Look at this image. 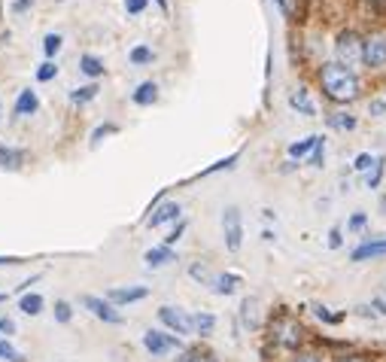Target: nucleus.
<instances>
[{
  "mask_svg": "<svg viewBox=\"0 0 386 362\" xmlns=\"http://www.w3.org/2000/svg\"><path fill=\"white\" fill-rule=\"evenodd\" d=\"M320 86L334 104H350L359 98V76L341 62H329L320 67Z\"/></svg>",
  "mask_w": 386,
  "mask_h": 362,
  "instance_id": "nucleus-1",
  "label": "nucleus"
},
{
  "mask_svg": "<svg viewBox=\"0 0 386 362\" xmlns=\"http://www.w3.org/2000/svg\"><path fill=\"white\" fill-rule=\"evenodd\" d=\"M268 338L283 350H298L304 344V326L292 314H277L268 323Z\"/></svg>",
  "mask_w": 386,
  "mask_h": 362,
  "instance_id": "nucleus-2",
  "label": "nucleus"
},
{
  "mask_svg": "<svg viewBox=\"0 0 386 362\" xmlns=\"http://www.w3.org/2000/svg\"><path fill=\"white\" fill-rule=\"evenodd\" d=\"M334 52H338V62L344 67H359L365 62V40L356 31H341L334 40Z\"/></svg>",
  "mask_w": 386,
  "mask_h": 362,
  "instance_id": "nucleus-3",
  "label": "nucleus"
},
{
  "mask_svg": "<svg viewBox=\"0 0 386 362\" xmlns=\"http://www.w3.org/2000/svg\"><path fill=\"white\" fill-rule=\"evenodd\" d=\"M222 235H226V247L228 253H238L243 247V219L238 207H226L222 210Z\"/></svg>",
  "mask_w": 386,
  "mask_h": 362,
  "instance_id": "nucleus-4",
  "label": "nucleus"
},
{
  "mask_svg": "<svg viewBox=\"0 0 386 362\" xmlns=\"http://www.w3.org/2000/svg\"><path fill=\"white\" fill-rule=\"evenodd\" d=\"M144 347L149 350L152 356H168L170 350H180L182 347V341H180V335H174V332L149 329V332H144Z\"/></svg>",
  "mask_w": 386,
  "mask_h": 362,
  "instance_id": "nucleus-5",
  "label": "nucleus"
},
{
  "mask_svg": "<svg viewBox=\"0 0 386 362\" xmlns=\"http://www.w3.org/2000/svg\"><path fill=\"white\" fill-rule=\"evenodd\" d=\"M79 305H83L86 310H91V314H95L98 320L110 323V326H122V323H125V317L119 314V308L110 305V301L100 298V296H83V298H79Z\"/></svg>",
  "mask_w": 386,
  "mask_h": 362,
  "instance_id": "nucleus-6",
  "label": "nucleus"
},
{
  "mask_svg": "<svg viewBox=\"0 0 386 362\" xmlns=\"http://www.w3.org/2000/svg\"><path fill=\"white\" fill-rule=\"evenodd\" d=\"M158 320L174 332V335H192V317H186L180 308H170V305L158 308Z\"/></svg>",
  "mask_w": 386,
  "mask_h": 362,
  "instance_id": "nucleus-7",
  "label": "nucleus"
},
{
  "mask_svg": "<svg viewBox=\"0 0 386 362\" xmlns=\"http://www.w3.org/2000/svg\"><path fill=\"white\" fill-rule=\"evenodd\" d=\"M180 214H182V207L177 204V201H161L158 207L149 210L146 226H149V228H161V226H168V223H177Z\"/></svg>",
  "mask_w": 386,
  "mask_h": 362,
  "instance_id": "nucleus-8",
  "label": "nucleus"
},
{
  "mask_svg": "<svg viewBox=\"0 0 386 362\" xmlns=\"http://www.w3.org/2000/svg\"><path fill=\"white\" fill-rule=\"evenodd\" d=\"M365 64L374 70L386 67V34H374L365 40Z\"/></svg>",
  "mask_w": 386,
  "mask_h": 362,
  "instance_id": "nucleus-9",
  "label": "nucleus"
},
{
  "mask_svg": "<svg viewBox=\"0 0 386 362\" xmlns=\"http://www.w3.org/2000/svg\"><path fill=\"white\" fill-rule=\"evenodd\" d=\"M149 296V289L146 286H113L107 293V301L110 305H116V308H122V305H134V301H144Z\"/></svg>",
  "mask_w": 386,
  "mask_h": 362,
  "instance_id": "nucleus-10",
  "label": "nucleus"
},
{
  "mask_svg": "<svg viewBox=\"0 0 386 362\" xmlns=\"http://www.w3.org/2000/svg\"><path fill=\"white\" fill-rule=\"evenodd\" d=\"M378 256H386V238H380V240H365V244H359V247L350 253L353 262H365V259H378Z\"/></svg>",
  "mask_w": 386,
  "mask_h": 362,
  "instance_id": "nucleus-11",
  "label": "nucleus"
},
{
  "mask_svg": "<svg viewBox=\"0 0 386 362\" xmlns=\"http://www.w3.org/2000/svg\"><path fill=\"white\" fill-rule=\"evenodd\" d=\"M25 158H28L25 149H16V146H4V144H0V168H4V170H18V168L25 165Z\"/></svg>",
  "mask_w": 386,
  "mask_h": 362,
  "instance_id": "nucleus-12",
  "label": "nucleus"
},
{
  "mask_svg": "<svg viewBox=\"0 0 386 362\" xmlns=\"http://www.w3.org/2000/svg\"><path fill=\"white\" fill-rule=\"evenodd\" d=\"M146 265L149 268H161V265H168V262H177V253H174V247H152V250H146Z\"/></svg>",
  "mask_w": 386,
  "mask_h": 362,
  "instance_id": "nucleus-13",
  "label": "nucleus"
},
{
  "mask_svg": "<svg viewBox=\"0 0 386 362\" xmlns=\"http://www.w3.org/2000/svg\"><path fill=\"white\" fill-rule=\"evenodd\" d=\"M238 286H240L238 274H213V280H210V289L216 296H235Z\"/></svg>",
  "mask_w": 386,
  "mask_h": 362,
  "instance_id": "nucleus-14",
  "label": "nucleus"
},
{
  "mask_svg": "<svg viewBox=\"0 0 386 362\" xmlns=\"http://www.w3.org/2000/svg\"><path fill=\"white\" fill-rule=\"evenodd\" d=\"M40 110V98L34 88H25V92H18V100H16V116H34Z\"/></svg>",
  "mask_w": 386,
  "mask_h": 362,
  "instance_id": "nucleus-15",
  "label": "nucleus"
},
{
  "mask_svg": "<svg viewBox=\"0 0 386 362\" xmlns=\"http://www.w3.org/2000/svg\"><path fill=\"white\" fill-rule=\"evenodd\" d=\"M240 320H243V326L247 329H259L262 326V320H259V298H243V305H240Z\"/></svg>",
  "mask_w": 386,
  "mask_h": 362,
  "instance_id": "nucleus-16",
  "label": "nucleus"
},
{
  "mask_svg": "<svg viewBox=\"0 0 386 362\" xmlns=\"http://www.w3.org/2000/svg\"><path fill=\"white\" fill-rule=\"evenodd\" d=\"M131 100H134L137 107H149V104H156V100H158V86H156V83H140V86H137V92L131 95Z\"/></svg>",
  "mask_w": 386,
  "mask_h": 362,
  "instance_id": "nucleus-17",
  "label": "nucleus"
},
{
  "mask_svg": "<svg viewBox=\"0 0 386 362\" xmlns=\"http://www.w3.org/2000/svg\"><path fill=\"white\" fill-rule=\"evenodd\" d=\"M213 329H216V317L207 314V310H198V314L192 317V332H198L201 338L213 335Z\"/></svg>",
  "mask_w": 386,
  "mask_h": 362,
  "instance_id": "nucleus-18",
  "label": "nucleus"
},
{
  "mask_svg": "<svg viewBox=\"0 0 386 362\" xmlns=\"http://www.w3.org/2000/svg\"><path fill=\"white\" fill-rule=\"evenodd\" d=\"M43 296H37V293H25L22 296V301H18V310L22 314H28V317H37V314H43Z\"/></svg>",
  "mask_w": 386,
  "mask_h": 362,
  "instance_id": "nucleus-19",
  "label": "nucleus"
},
{
  "mask_svg": "<svg viewBox=\"0 0 386 362\" xmlns=\"http://www.w3.org/2000/svg\"><path fill=\"white\" fill-rule=\"evenodd\" d=\"M289 104H292V110H298V113H304V116H313V113H317V107H313V100H310V95L304 92V88L292 92Z\"/></svg>",
  "mask_w": 386,
  "mask_h": 362,
  "instance_id": "nucleus-20",
  "label": "nucleus"
},
{
  "mask_svg": "<svg viewBox=\"0 0 386 362\" xmlns=\"http://www.w3.org/2000/svg\"><path fill=\"white\" fill-rule=\"evenodd\" d=\"M79 70H83L86 76L95 79V76L104 74V62H100V58H95V55H83V58H79Z\"/></svg>",
  "mask_w": 386,
  "mask_h": 362,
  "instance_id": "nucleus-21",
  "label": "nucleus"
},
{
  "mask_svg": "<svg viewBox=\"0 0 386 362\" xmlns=\"http://www.w3.org/2000/svg\"><path fill=\"white\" fill-rule=\"evenodd\" d=\"M317 144H320V134H313V137H304L301 144H292L289 146V156L292 158H301V156H310L313 149H317Z\"/></svg>",
  "mask_w": 386,
  "mask_h": 362,
  "instance_id": "nucleus-22",
  "label": "nucleus"
},
{
  "mask_svg": "<svg viewBox=\"0 0 386 362\" xmlns=\"http://www.w3.org/2000/svg\"><path fill=\"white\" fill-rule=\"evenodd\" d=\"M0 359H6V362H28V356L25 354H18L16 350V344L13 341H0Z\"/></svg>",
  "mask_w": 386,
  "mask_h": 362,
  "instance_id": "nucleus-23",
  "label": "nucleus"
},
{
  "mask_svg": "<svg viewBox=\"0 0 386 362\" xmlns=\"http://www.w3.org/2000/svg\"><path fill=\"white\" fill-rule=\"evenodd\" d=\"M98 92H100V88H98L95 83H91V86L76 88V92L70 95V100H74V104H88V100H95V98H98Z\"/></svg>",
  "mask_w": 386,
  "mask_h": 362,
  "instance_id": "nucleus-24",
  "label": "nucleus"
},
{
  "mask_svg": "<svg viewBox=\"0 0 386 362\" xmlns=\"http://www.w3.org/2000/svg\"><path fill=\"white\" fill-rule=\"evenodd\" d=\"M189 277L192 280H198V284H204V286H210V280H213V271L204 265V262H195L189 268Z\"/></svg>",
  "mask_w": 386,
  "mask_h": 362,
  "instance_id": "nucleus-25",
  "label": "nucleus"
},
{
  "mask_svg": "<svg viewBox=\"0 0 386 362\" xmlns=\"http://www.w3.org/2000/svg\"><path fill=\"white\" fill-rule=\"evenodd\" d=\"M329 125L344 128V132H353V128H356V119H353L350 113H334V116H329Z\"/></svg>",
  "mask_w": 386,
  "mask_h": 362,
  "instance_id": "nucleus-26",
  "label": "nucleus"
},
{
  "mask_svg": "<svg viewBox=\"0 0 386 362\" xmlns=\"http://www.w3.org/2000/svg\"><path fill=\"white\" fill-rule=\"evenodd\" d=\"M313 314H317L322 323H329V326H338V323H344V314H332L329 308H322V305H313Z\"/></svg>",
  "mask_w": 386,
  "mask_h": 362,
  "instance_id": "nucleus-27",
  "label": "nucleus"
},
{
  "mask_svg": "<svg viewBox=\"0 0 386 362\" xmlns=\"http://www.w3.org/2000/svg\"><path fill=\"white\" fill-rule=\"evenodd\" d=\"M383 168H386V158H378V162H374V168L368 170V189H378V186H380Z\"/></svg>",
  "mask_w": 386,
  "mask_h": 362,
  "instance_id": "nucleus-28",
  "label": "nucleus"
},
{
  "mask_svg": "<svg viewBox=\"0 0 386 362\" xmlns=\"http://www.w3.org/2000/svg\"><path fill=\"white\" fill-rule=\"evenodd\" d=\"M131 62H134V64H149L152 62V49L134 46V49H131Z\"/></svg>",
  "mask_w": 386,
  "mask_h": 362,
  "instance_id": "nucleus-29",
  "label": "nucleus"
},
{
  "mask_svg": "<svg viewBox=\"0 0 386 362\" xmlns=\"http://www.w3.org/2000/svg\"><path fill=\"white\" fill-rule=\"evenodd\" d=\"M70 317H74L70 305H67L64 298H58V301H55V320H58V323H70Z\"/></svg>",
  "mask_w": 386,
  "mask_h": 362,
  "instance_id": "nucleus-30",
  "label": "nucleus"
},
{
  "mask_svg": "<svg viewBox=\"0 0 386 362\" xmlns=\"http://www.w3.org/2000/svg\"><path fill=\"white\" fill-rule=\"evenodd\" d=\"M58 49H61V34H46V40H43V52L52 58Z\"/></svg>",
  "mask_w": 386,
  "mask_h": 362,
  "instance_id": "nucleus-31",
  "label": "nucleus"
},
{
  "mask_svg": "<svg viewBox=\"0 0 386 362\" xmlns=\"http://www.w3.org/2000/svg\"><path fill=\"white\" fill-rule=\"evenodd\" d=\"M180 362H216L210 354H201V350H186V354L180 356Z\"/></svg>",
  "mask_w": 386,
  "mask_h": 362,
  "instance_id": "nucleus-32",
  "label": "nucleus"
},
{
  "mask_svg": "<svg viewBox=\"0 0 386 362\" xmlns=\"http://www.w3.org/2000/svg\"><path fill=\"white\" fill-rule=\"evenodd\" d=\"M238 162V153L235 156H228V158H222V162H216L213 168H207V170H201V177H210V174H216V170H226V168H231Z\"/></svg>",
  "mask_w": 386,
  "mask_h": 362,
  "instance_id": "nucleus-33",
  "label": "nucleus"
},
{
  "mask_svg": "<svg viewBox=\"0 0 386 362\" xmlns=\"http://www.w3.org/2000/svg\"><path fill=\"white\" fill-rule=\"evenodd\" d=\"M55 74H58V67L52 62H46V64H40L37 79H40V83H49V79H55Z\"/></svg>",
  "mask_w": 386,
  "mask_h": 362,
  "instance_id": "nucleus-34",
  "label": "nucleus"
},
{
  "mask_svg": "<svg viewBox=\"0 0 386 362\" xmlns=\"http://www.w3.org/2000/svg\"><path fill=\"white\" fill-rule=\"evenodd\" d=\"M374 162H378V158H371L368 153H359V156H356V162H353V168H356L359 174H365V170H371V168H374Z\"/></svg>",
  "mask_w": 386,
  "mask_h": 362,
  "instance_id": "nucleus-35",
  "label": "nucleus"
},
{
  "mask_svg": "<svg viewBox=\"0 0 386 362\" xmlns=\"http://www.w3.org/2000/svg\"><path fill=\"white\" fill-rule=\"evenodd\" d=\"M322 156H326V140L320 137L317 149H313V153H310V165H313V168H322Z\"/></svg>",
  "mask_w": 386,
  "mask_h": 362,
  "instance_id": "nucleus-36",
  "label": "nucleus"
},
{
  "mask_svg": "<svg viewBox=\"0 0 386 362\" xmlns=\"http://www.w3.org/2000/svg\"><path fill=\"white\" fill-rule=\"evenodd\" d=\"M365 226H368V216H365V214H353V216H350V223H347L350 231H362Z\"/></svg>",
  "mask_w": 386,
  "mask_h": 362,
  "instance_id": "nucleus-37",
  "label": "nucleus"
},
{
  "mask_svg": "<svg viewBox=\"0 0 386 362\" xmlns=\"http://www.w3.org/2000/svg\"><path fill=\"white\" fill-rule=\"evenodd\" d=\"M113 132H116V125H110V122L107 125H98L95 134H91V144H100V137H107V134H113Z\"/></svg>",
  "mask_w": 386,
  "mask_h": 362,
  "instance_id": "nucleus-38",
  "label": "nucleus"
},
{
  "mask_svg": "<svg viewBox=\"0 0 386 362\" xmlns=\"http://www.w3.org/2000/svg\"><path fill=\"white\" fill-rule=\"evenodd\" d=\"M146 4H149V0H125V9L131 16H137V13H144V9H146Z\"/></svg>",
  "mask_w": 386,
  "mask_h": 362,
  "instance_id": "nucleus-39",
  "label": "nucleus"
},
{
  "mask_svg": "<svg viewBox=\"0 0 386 362\" xmlns=\"http://www.w3.org/2000/svg\"><path fill=\"white\" fill-rule=\"evenodd\" d=\"M182 231H186V223H180V226H177V228H174V231H170V235L165 238V247H174L177 240L182 238Z\"/></svg>",
  "mask_w": 386,
  "mask_h": 362,
  "instance_id": "nucleus-40",
  "label": "nucleus"
},
{
  "mask_svg": "<svg viewBox=\"0 0 386 362\" xmlns=\"http://www.w3.org/2000/svg\"><path fill=\"white\" fill-rule=\"evenodd\" d=\"M334 362H371L365 354H344V356H334Z\"/></svg>",
  "mask_w": 386,
  "mask_h": 362,
  "instance_id": "nucleus-41",
  "label": "nucleus"
},
{
  "mask_svg": "<svg viewBox=\"0 0 386 362\" xmlns=\"http://www.w3.org/2000/svg\"><path fill=\"white\" fill-rule=\"evenodd\" d=\"M341 244H344V238H341V228H332V231H329V247H332V250H338Z\"/></svg>",
  "mask_w": 386,
  "mask_h": 362,
  "instance_id": "nucleus-42",
  "label": "nucleus"
},
{
  "mask_svg": "<svg viewBox=\"0 0 386 362\" xmlns=\"http://www.w3.org/2000/svg\"><path fill=\"white\" fill-rule=\"evenodd\" d=\"M289 362H322L320 354H298V356H292Z\"/></svg>",
  "mask_w": 386,
  "mask_h": 362,
  "instance_id": "nucleus-43",
  "label": "nucleus"
},
{
  "mask_svg": "<svg viewBox=\"0 0 386 362\" xmlns=\"http://www.w3.org/2000/svg\"><path fill=\"white\" fill-rule=\"evenodd\" d=\"M368 110H371V116H383L386 113V100H371Z\"/></svg>",
  "mask_w": 386,
  "mask_h": 362,
  "instance_id": "nucleus-44",
  "label": "nucleus"
},
{
  "mask_svg": "<svg viewBox=\"0 0 386 362\" xmlns=\"http://www.w3.org/2000/svg\"><path fill=\"white\" fill-rule=\"evenodd\" d=\"M356 314L365 317V320H374V308H371V305H359V308H356Z\"/></svg>",
  "mask_w": 386,
  "mask_h": 362,
  "instance_id": "nucleus-45",
  "label": "nucleus"
},
{
  "mask_svg": "<svg viewBox=\"0 0 386 362\" xmlns=\"http://www.w3.org/2000/svg\"><path fill=\"white\" fill-rule=\"evenodd\" d=\"M371 308L378 310V314H383V317H386V301H383V298H374V301H371Z\"/></svg>",
  "mask_w": 386,
  "mask_h": 362,
  "instance_id": "nucleus-46",
  "label": "nucleus"
},
{
  "mask_svg": "<svg viewBox=\"0 0 386 362\" xmlns=\"http://www.w3.org/2000/svg\"><path fill=\"white\" fill-rule=\"evenodd\" d=\"M30 4H34V0H18V4H16V13H22V9H28Z\"/></svg>",
  "mask_w": 386,
  "mask_h": 362,
  "instance_id": "nucleus-47",
  "label": "nucleus"
},
{
  "mask_svg": "<svg viewBox=\"0 0 386 362\" xmlns=\"http://www.w3.org/2000/svg\"><path fill=\"white\" fill-rule=\"evenodd\" d=\"M16 326L13 323H9V320H0V332H13Z\"/></svg>",
  "mask_w": 386,
  "mask_h": 362,
  "instance_id": "nucleus-48",
  "label": "nucleus"
},
{
  "mask_svg": "<svg viewBox=\"0 0 386 362\" xmlns=\"http://www.w3.org/2000/svg\"><path fill=\"white\" fill-rule=\"evenodd\" d=\"M277 6L283 9V13H286V9H289V0H277Z\"/></svg>",
  "mask_w": 386,
  "mask_h": 362,
  "instance_id": "nucleus-49",
  "label": "nucleus"
},
{
  "mask_svg": "<svg viewBox=\"0 0 386 362\" xmlns=\"http://www.w3.org/2000/svg\"><path fill=\"white\" fill-rule=\"evenodd\" d=\"M156 4H158L161 9H165V13H168V0H156Z\"/></svg>",
  "mask_w": 386,
  "mask_h": 362,
  "instance_id": "nucleus-50",
  "label": "nucleus"
},
{
  "mask_svg": "<svg viewBox=\"0 0 386 362\" xmlns=\"http://www.w3.org/2000/svg\"><path fill=\"white\" fill-rule=\"evenodd\" d=\"M0 301H6V296H0Z\"/></svg>",
  "mask_w": 386,
  "mask_h": 362,
  "instance_id": "nucleus-51",
  "label": "nucleus"
}]
</instances>
